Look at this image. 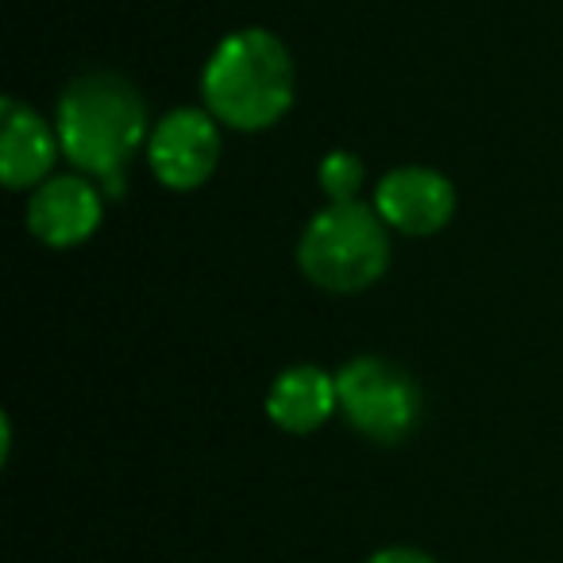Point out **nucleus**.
Wrapping results in <instances>:
<instances>
[{
    "mask_svg": "<svg viewBox=\"0 0 563 563\" xmlns=\"http://www.w3.org/2000/svg\"><path fill=\"white\" fill-rule=\"evenodd\" d=\"M340 417L371 444H401L421 424L424 398L417 378L386 355H355L336 371Z\"/></svg>",
    "mask_w": 563,
    "mask_h": 563,
    "instance_id": "4",
    "label": "nucleus"
},
{
    "mask_svg": "<svg viewBox=\"0 0 563 563\" xmlns=\"http://www.w3.org/2000/svg\"><path fill=\"white\" fill-rule=\"evenodd\" d=\"M63 155L58 128L47 124L32 104L20 97L0 101V181L12 194H35L47 178H55V163Z\"/></svg>",
    "mask_w": 563,
    "mask_h": 563,
    "instance_id": "8",
    "label": "nucleus"
},
{
    "mask_svg": "<svg viewBox=\"0 0 563 563\" xmlns=\"http://www.w3.org/2000/svg\"><path fill=\"white\" fill-rule=\"evenodd\" d=\"M367 563H440L437 555H429L424 548H409V544H390V548H378Z\"/></svg>",
    "mask_w": 563,
    "mask_h": 563,
    "instance_id": "11",
    "label": "nucleus"
},
{
    "mask_svg": "<svg viewBox=\"0 0 563 563\" xmlns=\"http://www.w3.org/2000/svg\"><path fill=\"white\" fill-rule=\"evenodd\" d=\"M390 266V228L367 201L324 205L298 240V271L324 294H363Z\"/></svg>",
    "mask_w": 563,
    "mask_h": 563,
    "instance_id": "3",
    "label": "nucleus"
},
{
    "mask_svg": "<svg viewBox=\"0 0 563 563\" xmlns=\"http://www.w3.org/2000/svg\"><path fill=\"white\" fill-rule=\"evenodd\" d=\"M298 70L290 47L266 27H240L212 47L201 70V101L220 128L266 132L294 109Z\"/></svg>",
    "mask_w": 563,
    "mask_h": 563,
    "instance_id": "2",
    "label": "nucleus"
},
{
    "mask_svg": "<svg viewBox=\"0 0 563 563\" xmlns=\"http://www.w3.org/2000/svg\"><path fill=\"white\" fill-rule=\"evenodd\" d=\"M317 181H321L324 197L332 205H344V201H360V189L367 181V166L355 151H329L317 166Z\"/></svg>",
    "mask_w": 563,
    "mask_h": 563,
    "instance_id": "10",
    "label": "nucleus"
},
{
    "mask_svg": "<svg viewBox=\"0 0 563 563\" xmlns=\"http://www.w3.org/2000/svg\"><path fill=\"white\" fill-rule=\"evenodd\" d=\"M104 220V189L86 174H55L27 197V232L51 251L81 247Z\"/></svg>",
    "mask_w": 563,
    "mask_h": 563,
    "instance_id": "7",
    "label": "nucleus"
},
{
    "mask_svg": "<svg viewBox=\"0 0 563 563\" xmlns=\"http://www.w3.org/2000/svg\"><path fill=\"white\" fill-rule=\"evenodd\" d=\"M340 413L336 375L321 363H294L266 390V421L290 437H309Z\"/></svg>",
    "mask_w": 563,
    "mask_h": 563,
    "instance_id": "9",
    "label": "nucleus"
},
{
    "mask_svg": "<svg viewBox=\"0 0 563 563\" xmlns=\"http://www.w3.org/2000/svg\"><path fill=\"white\" fill-rule=\"evenodd\" d=\"M371 205L390 232L421 240V235H437L452 224L460 197H455L452 178L432 166H394L375 181Z\"/></svg>",
    "mask_w": 563,
    "mask_h": 563,
    "instance_id": "6",
    "label": "nucleus"
},
{
    "mask_svg": "<svg viewBox=\"0 0 563 563\" xmlns=\"http://www.w3.org/2000/svg\"><path fill=\"white\" fill-rule=\"evenodd\" d=\"M220 120L209 109H194V104H181L170 109L155 128H151L147 140V163L155 170V178L163 181L174 194H194L205 181L217 174L220 166Z\"/></svg>",
    "mask_w": 563,
    "mask_h": 563,
    "instance_id": "5",
    "label": "nucleus"
},
{
    "mask_svg": "<svg viewBox=\"0 0 563 563\" xmlns=\"http://www.w3.org/2000/svg\"><path fill=\"white\" fill-rule=\"evenodd\" d=\"M55 128L66 163L112 197L124 189L128 166L151 140L147 101L135 81L117 70H89L74 78L58 97Z\"/></svg>",
    "mask_w": 563,
    "mask_h": 563,
    "instance_id": "1",
    "label": "nucleus"
}]
</instances>
